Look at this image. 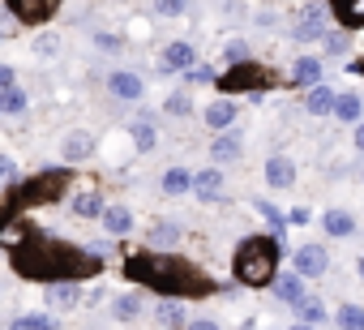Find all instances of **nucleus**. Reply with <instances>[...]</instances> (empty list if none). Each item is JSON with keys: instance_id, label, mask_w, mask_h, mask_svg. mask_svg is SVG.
Returning a JSON list of instances; mask_svg holds the SVG:
<instances>
[{"instance_id": "nucleus-17", "label": "nucleus", "mask_w": 364, "mask_h": 330, "mask_svg": "<svg viewBox=\"0 0 364 330\" xmlns=\"http://www.w3.org/2000/svg\"><path fill=\"white\" fill-rule=\"evenodd\" d=\"M159 185H163L167 198H180V193H189V189H193V172H189V168H167Z\"/></svg>"}, {"instance_id": "nucleus-42", "label": "nucleus", "mask_w": 364, "mask_h": 330, "mask_svg": "<svg viewBox=\"0 0 364 330\" xmlns=\"http://www.w3.org/2000/svg\"><path fill=\"white\" fill-rule=\"evenodd\" d=\"M95 48L99 52H120V39L116 35H95Z\"/></svg>"}, {"instance_id": "nucleus-15", "label": "nucleus", "mask_w": 364, "mask_h": 330, "mask_svg": "<svg viewBox=\"0 0 364 330\" xmlns=\"http://www.w3.org/2000/svg\"><path fill=\"white\" fill-rule=\"evenodd\" d=\"M193 193H198L202 202H219V198H223V172H219V168L198 172V176H193Z\"/></svg>"}, {"instance_id": "nucleus-21", "label": "nucleus", "mask_w": 364, "mask_h": 330, "mask_svg": "<svg viewBox=\"0 0 364 330\" xmlns=\"http://www.w3.org/2000/svg\"><path fill=\"white\" fill-rule=\"evenodd\" d=\"M69 206H73V215H77V219H103V211H107V206H103V198H99L95 189L73 193V202H69Z\"/></svg>"}, {"instance_id": "nucleus-13", "label": "nucleus", "mask_w": 364, "mask_h": 330, "mask_svg": "<svg viewBox=\"0 0 364 330\" xmlns=\"http://www.w3.org/2000/svg\"><path fill=\"white\" fill-rule=\"evenodd\" d=\"M43 300H48V309H73L82 300V287H77V279H60V283H48Z\"/></svg>"}, {"instance_id": "nucleus-31", "label": "nucleus", "mask_w": 364, "mask_h": 330, "mask_svg": "<svg viewBox=\"0 0 364 330\" xmlns=\"http://www.w3.org/2000/svg\"><path fill=\"white\" fill-rule=\"evenodd\" d=\"M0 112H5V116H22V112H26V90H22V86L0 90Z\"/></svg>"}, {"instance_id": "nucleus-26", "label": "nucleus", "mask_w": 364, "mask_h": 330, "mask_svg": "<svg viewBox=\"0 0 364 330\" xmlns=\"http://www.w3.org/2000/svg\"><path fill=\"white\" fill-rule=\"evenodd\" d=\"M154 321L176 330V326H185V304L180 300H154Z\"/></svg>"}, {"instance_id": "nucleus-10", "label": "nucleus", "mask_w": 364, "mask_h": 330, "mask_svg": "<svg viewBox=\"0 0 364 330\" xmlns=\"http://www.w3.org/2000/svg\"><path fill=\"white\" fill-rule=\"evenodd\" d=\"M90 154H95V133H86V129L65 133V142H60V159H65V163H82V159H90Z\"/></svg>"}, {"instance_id": "nucleus-46", "label": "nucleus", "mask_w": 364, "mask_h": 330, "mask_svg": "<svg viewBox=\"0 0 364 330\" xmlns=\"http://www.w3.org/2000/svg\"><path fill=\"white\" fill-rule=\"evenodd\" d=\"M355 150H364V120L355 124Z\"/></svg>"}, {"instance_id": "nucleus-41", "label": "nucleus", "mask_w": 364, "mask_h": 330, "mask_svg": "<svg viewBox=\"0 0 364 330\" xmlns=\"http://www.w3.org/2000/svg\"><path fill=\"white\" fill-rule=\"evenodd\" d=\"M5 181H18V163L0 154V185H5Z\"/></svg>"}, {"instance_id": "nucleus-49", "label": "nucleus", "mask_w": 364, "mask_h": 330, "mask_svg": "<svg viewBox=\"0 0 364 330\" xmlns=\"http://www.w3.org/2000/svg\"><path fill=\"white\" fill-rule=\"evenodd\" d=\"M355 270H360V279H364V257H360V262H355Z\"/></svg>"}, {"instance_id": "nucleus-38", "label": "nucleus", "mask_w": 364, "mask_h": 330, "mask_svg": "<svg viewBox=\"0 0 364 330\" xmlns=\"http://www.w3.org/2000/svg\"><path fill=\"white\" fill-rule=\"evenodd\" d=\"M154 14L159 18H180V14H189V0H154Z\"/></svg>"}, {"instance_id": "nucleus-30", "label": "nucleus", "mask_w": 364, "mask_h": 330, "mask_svg": "<svg viewBox=\"0 0 364 330\" xmlns=\"http://www.w3.org/2000/svg\"><path fill=\"white\" fill-rule=\"evenodd\" d=\"M146 240H150V249H171V245L180 240V228H176V223H154Z\"/></svg>"}, {"instance_id": "nucleus-1", "label": "nucleus", "mask_w": 364, "mask_h": 330, "mask_svg": "<svg viewBox=\"0 0 364 330\" xmlns=\"http://www.w3.org/2000/svg\"><path fill=\"white\" fill-rule=\"evenodd\" d=\"M103 257H95L90 249H73L65 240H48V236H26L14 249V270L39 283H60V279H86L99 270Z\"/></svg>"}, {"instance_id": "nucleus-8", "label": "nucleus", "mask_w": 364, "mask_h": 330, "mask_svg": "<svg viewBox=\"0 0 364 330\" xmlns=\"http://www.w3.org/2000/svg\"><path fill=\"white\" fill-rule=\"evenodd\" d=\"M291 270H300L304 279H321V275L330 270V253H326L321 245H300L296 257H291Z\"/></svg>"}, {"instance_id": "nucleus-37", "label": "nucleus", "mask_w": 364, "mask_h": 330, "mask_svg": "<svg viewBox=\"0 0 364 330\" xmlns=\"http://www.w3.org/2000/svg\"><path fill=\"white\" fill-rule=\"evenodd\" d=\"M9 330H56V321L43 317V313H26V317H14Z\"/></svg>"}, {"instance_id": "nucleus-48", "label": "nucleus", "mask_w": 364, "mask_h": 330, "mask_svg": "<svg viewBox=\"0 0 364 330\" xmlns=\"http://www.w3.org/2000/svg\"><path fill=\"white\" fill-rule=\"evenodd\" d=\"M291 330H317V326H309V321H300V326H291Z\"/></svg>"}, {"instance_id": "nucleus-2", "label": "nucleus", "mask_w": 364, "mask_h": 330, "mask_svg": "<svg viewBox=\"0 0 364 330\" xmlns=\"http://www.w3.org/2000/svg\"><path fill=\"white\" fill-rule=\"evenodd\" d=\"M124 275L133 279V283H141V287H154V292H163V296H206L210 292V279L193 266V262H185V257H176V253H167V249H146V253H133L129 262H124Z\"/></svg>"}, {"instance_id": "nucleus-32", "label": "nucleus", "mask_w": 364, "mask_h": 330, "mask_svg": "<svg viewBox=\"0 0 364 330\" xmlns=\"http://www.w3.org/2000/svg\"><path fill=\"white\" fill-rule=\"evenodd\" d=\"M163 112H167V116H189V112H193L189 90H171V95L163 99Z\"/></svg>"}, {"instance_id": "nucleus-36", "label": "nucleus", "mask_w": 364, "mask_h": 330, "mask_svg": "<svg viewBox=\"0 0 364 330\" xmlns=\"http://www.w3.org/2000/svg\"><path fill=\"white\" fill-rule=\"evenodd\" d=\"M334 321H338L343 330H364V309H360V304H343Z\"/></svg>"}, {"instance_id": "nucleus-24", "label": "nucleus", "mask_w": 364, "mask_h": 330, "mask_svg": "<svg viewBox=\"0 0 364 330\" xmlns=\"http://www.w3.org/2000/svg\"><path fill=\"white\" fill-rule=\"evenodd\" d=\"M210 159H215V163H236V159H240V137H236V133H219V137L210 142Z\"/></svg>"}, {"instance_id": "nucleus-22", "label": "nucleus", "mask_w": 364, "mask_h": 330, "mask_svg": "<svg viewBox=\"0 0 364 330\" xmlns=\"http://www.w3.org/2000/svg\"><path fill=\"white\" fill-rule=\"evenodd\" d=\"M321 228H326V236L343 240V236L355 232V215H347V211H326V215H321Z\"/></svg>"}, {"instance_id": "nucleus-5", "label": "nucleus", "mask_w": 364, "mask_h": 330, "mask_svg": "<svg viewBox=\"0 0 364 330\" xmlns=\"http://www.w3.org/2000/svg\"><path fill=\"white\" fill-rule=\"evenodd\" d=\"M266 86H270V69H262L257 60H240V65H228V73L219 78V90H223V95H236V90L262 95Z\"/></svg>"}, {"instance_id": "nucleus-45", "label": "nucleus", "mask_w": 364, "mask_h": 330, "mask_svg": "<svg viewBox=\"0 0 364 330\" xmlns=\"http://www.w3.org/2000/svg\"><path fill=\"white\" fill-rule=\"evenodd\" d=\"M14 86V69L9 65H0V90H9Z\"/></svg>"}, {"instance_id": "nucleus-20", "label": "nucleus", "mask_w": 364, "mask_h": 330, "mask_svg": "<svg viewBox=\"0 0 364 330\" xmlns=\"http://www.w3.org/2000/svg\"><path fill=\"white\" fill-rule=\"evenodd\" d=\"M129 137H133L137 150H154V146H159V129H154L150 116H137V120L129 124Z\"/></svg>"}, {"instance_id": "nucleus-18", "label": "nucleus", "mask_w": 364, "mask_h": 330, "mask_svg": "<svg viewBox=\"0 0 364 330\" xmlns=\"http://www.w3.org/2000/svg\"><path fill=\"white\" fill-rule=\"evenodd\" d=\"M321 82V60L317 56H300L291 65V86H317Z\"/></svg>"}, {"instance_id": "nucleus-33", "label": "nucleus", "mask_w": 364, "mask_h": 330, "mask_svg": "<svg viewBox=\"0 0 364 330\" xmlns=\"http://www.w3.org/2000/svg\"><path fill=\"white\" fill-rule=\"evenodd\" d=\"M296 313H300V321H309V326H321V321H326V304L313 300V296H304V300L296 304Z\"/></svg>"}, {"instance_id": "nucleus-44", "label": "nucleus", "mask_w": 364, "mask_h": 330, "mask_svg": "<svg viewBox=\"0 0 364 330\" xmlns=\"http://www.w3.org/2000/svg\"><path fill=\"white\" fill-rule=\"evenodd\" d=\"M189 330H223V326L210 321V317H198V321H189Z\"/></svg>"}, {"instance_id": "nucleus-47", "label": "nucleus", "mask_w": 364, "mask_h": 330, "mask_svg": "<svg viewBox=\"0 0 364 330\" xmlns=\"http://www.w3.org/2000/svg\"><path fill=\"white\" fill-rule=\"evenodd\" d=\"M351 69H355V73H364V56H360V60H355V65H351Z\"/></svg>"}, {"instance_id": "nucleus-11", "label": "nucleus", "mask_w": 364, "mask_h": 330, "mask_svg": "<svg viewBox=\"0 0 364 330\" xmlns=\"http://www.w3.org/2000/svg\"><path fill=\"white\" fill-rule=\"evenodd\" d=\"M330 18L343 31H360L364 26V0H330Z\"/></svg>"}, {"instance_id": "nucleus-39", "label": "nucleus", "mask_w": 364, "mask_h": 330, "mask_svg": "<svg viewBox=\"0 0 364 330\" xmlns=\"http://www.w3.org/2000/svg\"><path fill=\"white\" fill-rule=\"evenodd\" d=\"M223 60H228V65H240V60H249V43H245V39H232V43H223Z\"/></svg>"}, {"instance_id": "nucleus-25", "label": "nucleus", "mask_w": 364, "mask_h": 330, "mask_svg": "<svg viewBox=\"0 0 364 330\" xmlns=\"http://www.w3.org/2000/svg\"><path fill=\"white\" fill-rule=\"evenodd\" d=\"M103 228H107L112 236H129V232H133V211H129V206H107V211H103Z\"/></svg>"}, {"instance_id": "nucleus-9", "label": "nucleus", "mask_w": 364, "mask_h": 330, "mask_svg": "<svg viewBox=\"0 0 364 330\" xmlns=\"http://www.w3.org/2000/svg\"><path fill=\"white\" fill-rule=\"evenodd\" d=\"M193 56H198V52H193L189 39H176V43L163 48V56H159V73H180V69H189Z\"/></svg>"}, {"instance_id": "nucleus-16", "label": "nucleus", "mask_w": 364, "mask_h": 330, "mask_svg": "<svg viewBox=\"0 0 364 330\" xmlns=\"http://www.w3.org/2000/svg\"><path fill=\"white\" fill-rule=\"evenodd\" d=\"M274 296H279L283 304H291V309H296V304L304 300V275H300V270L279 275V279H274Z\"/></svg>"}, {"instance_id": "nucleus-35", "label": "nucleus", "mask_w": 364, "mask_h": 330, "mask_svg": "<svg viewBox=\"0 0 364 330\" xmlns=\"http://www.w3.org/2000/svg\"><path fill=\"white\" fill-rule=\"evenodd\" d=\"M321 43H326V56H347V48H351V35L338 26V31H330Z\"/></svg>"}, {"instance_id": "nucleus-43", "label": "nucleus", "mask_w": 364, "mask_h": 330, "mask_svg": "<svg viewBox=\"0 0 364 330\" xmlns=\"http://www.w3.org/2000/svg\"><path fill=\"white\" fill-rule=\"evenodd\" d=\"M287 223H296V228H300V223H309V211H304V206H296V211H287Z\"/></svg>"}, {"instance_id": "nucleus-3", "label": "nucleus", "mask_w": 364, "mask_h": 330, "mask_svg": "<svg viewBox=\"0 0 364 330\" xmlns=\"http://www.w3.org/2000/svg\"><path fill=\"white\" fill-rule=\"evenodd\" d=\"M279 253H283V240L274 236H249L240 240L236 257H232V270L245 287H274L279 279Z\"/></svg>"}, {"instance_id": "nucleus-34", "label": "nucleus", "mask_w": 364, "mask_h": 330, "mask_svg": "<svg viewBox=\"0 0 364 330\" xmlns=\"http://www.w3.org/2000/svg\"><path fill=\"white\" fill-rule=\"evenodd\" d=\"M35 56H39V60L60 56V35H56V31H43V35L35 39Z\"/></svg>"}, {"instance_id": "nucleus-12", "label": "nucleus", "mask_w": 364, "mask_h": 330, "mask_svg": "<svg viewBox=\"0 0 364 330\" xmlns=\"http://www.w3.org/2000/svg\"><path fill=\"white\" fill-rule=\"evenodd\" d=\"M266 185L270 189H291L296 185V163L287 154H270V163H266Z\"/></svg>"}, {"instance_id": "nucleus-7", "label": "nucleus", "mask_w": 364, "mask_h": 330, "mask_svg": "<svg viewBox=\"0 0 364 330\" xmlns=\"http://www.w3.org/2000/svg\"><path fill=\"white\" fill-rule=\"evenodd\" d=\"M326 18H330V5H304L300 18L291 22V39H300V43L326 39Z\"/></svg>"}, {"instance_id": "nucleus-6", "label": "nucleus", "mask_w": 364, "mask_h": 330, "mask_svg": "<svg viewBox=\"0 0 364 330\" xmlns=\"http://www.w3.org/2000/svg\"><path fill=\"white\" fill-rule=\"evenodd\" d=\"M5 5H9V14H14L22 26H43V22L56 18L60 0H5Z\"/></svg>"}, {"instance_id": "nucleus-28", "label": "nucleus", "mask_w": 364, "mask_h": 330, "mask_svg": "<svg viewBox=\"0 0 364 330\" xmlns=\"http://www.w3.org/2000/svg\"><path fill=\"white\" fill-rule=\"evenodd\" d=\"M360 112H364L360 95H338V103H334V116H338V120H347V124H360Z\"/></svg>"}, {"instance_id": "nucleus-50", "label": "nucleus", "mask_w": 364, "mask_h": 330, "mask_svg": "<svg viewBox=\"0 0 364 330\" xmlns=\"http://www.w3.org/2000/svg\"><path fill=\"white\" fill-rule=\"evenodd\" d=\"M360 185H364V172H360Z\"/></svg>"}, {"instance_id": "nucleus-40", "label": "nucleus", "mask_w": 364, "mask_h": 330, "mask_svg": "<svg viewBox=\"0 0 364 330\" xmlns=\"http://www.w3.org/2000/svg\"><path fill=\"white\" fill-rule=\"evenodd\" d=\"M185 78H189V86H210V82H219L215 69H206V65H202V69H185Z\"/></svg>"}, {"instance_id": "nucleus-4", "label": "nucleus", "mask_w": 364, "mask_h": 330, "mask_svg": "<svg viewBox=\"0 0 364 330\" xmlns=\"http://www.w3.org/2000/svg\"><path fill=\"white\" fill-rule=\"evenodd\" d=\"M69 189V172H39V176H31V181H18V189H14V198H9V215H18V211H31V206H48V202H56L60 193Z\"/></svg>"}, {"instance_id": "nucleus-29", "label": "nucleus", "mask_w": 364, "mask_h": 330, "mask_svg": "<svg viewBox=\"0 0 364 330\" xmlns=\"http://www.w3.org/2000/svg\"><path fill=\"white\" fill-rule=\"evenodd\" d=\"M257 215H262V219H266V223L274 228V240H283V232H287V215H283V211H279L274 202H266V198L257 202Z\"/></svg>"}, {"instance_id": "nucleus-19", "label": "nucleus", "mask_w": 364, "mask_h": 330, "mask_svg": "<svg viewBox=\"0 0 364 330\" xmlns=\"http://www.w3.org/2000/svg\"><path fill=\"white\" fill-rule=\"evenodd\" d=\"M202 116H206V124H210V129H219V133H223V129H232V120H236V103H232V99H215Z\"/></svg>"}, {"instance_id": "nucleus-14", "label": "nucleus", "mask_w": 364, "mask_h": 330, "mask_svg": "<svg viewBox=\"0 0 364 330\" xmlns=\"http://www.w3.org/2000/svg\"><path fill=\"white\" fill-rule=\"evenodd\" d=\"M107 90H112L116 99H141V95H146V82H141L137 73L120 69V73H112V78H107Z\"/></svg>"}, {"instance_id": "nucleus-27", "label": "nucleus", "mask_w": 364, "mask_h": 330, "mask_svg": "<svg viewBox=\"0 0 364 330\" xmlns=\"http://www.w3.org/2000/svg\"><path fill=\"white\" fill-rule=\"evenodd\" d=\"M137 313H141V296L124 292V296H116V300H112V317H116V321H133Z\"/></svg>"}, {"instance_id": "nucleus-23", "label": "nucleus", "mask_w": 364, "mask_h": 330, "mask_svg": "<svg viewBox=\"0 0 364 330\" xmlns=\"http://www.w3.org/2000/svg\"><path fill=\"white\" fill-rule=\"evenodd\" d=\"M334 103H338V95L330 90V86H309V99H304V107L313 112V116H326V112H334Z\"/></svg>"}]
</instances>
